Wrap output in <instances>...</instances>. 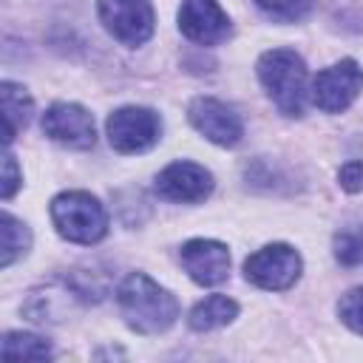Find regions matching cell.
I'll return each mask as SVG.
<instances>
[{
    "label": "cell",
    "mask_w": 363,
    "mask_h": 363,
    "mask_svg": "<svg viewBox=\"0 0 363 363\" xmlns=\"http://www.w3.org/2000/svg\"><path fill=\"white\" fill-rule=\"evenodd\" d=\"M258 79L284 116H301L306 108V65L292 48H272L258 57Z\"/></svg>",
    "instance_id": "obj_2"
},
{
    "label": "cell",
    "mask_w": 363,
    "mask_h": 363,
    "mask_svg": "<svg viewBox=\"0 0 363 363\" xmlns=\"http://www.w3.org/2000/svg\"><path fill=\"white\" fill-rule=\"evenodd\" d=\"M187 119L204 139H210L213 145H221V147H235L244 136L241 116L230 105H224L221 99H213V96H196L187 105Z\"/></svg>",
    "instance_id": "obj_8"
},
{
    "label": "cell",
    "mask_w": 363,
    "mask_h": 363,
    "mask_svg": "<svg viewBox=\"0 0 363 363\" xmlns=\"http://www.w3.org/2000/svg\"><path fill=\"white\" fill-rule=\"evenodd\" d=\"M99 20L105 31L122 45H142L153 37V6L150 0H99Z\"/></svg>",
    "instance_id": "obj_6"
},
{
    "label": "cell",
    "mask_w": 363,
    "mask_h": 363,
    "mask_svg": "<svg viewBox=\"0 0 363 363\" xmlns=\"http://www.w3.org/2000/svg\"><path fill=\"white\" fill-rule=\"evenodd\" d=\"M156 193L176 204H196L213 193V173L196 162H173L156 176Z\"/></svg>",
    "instance_id": "obj_10"
},
{
    "label": "cell",
    "mask_w": 363,
    "mask_h": 363,
    "mask_svg": "<svg viewBox=\"0 0 363 363\" xmlns=\"http://www.w3.org/2000/svg\"><path fill=\"white\" fill-rule=\"evenodd\" d=\"M363 91V68L354 60H340L323 68L312 82V102L326 113L346 111Z\"/></svg>",
    "instance_id": "obj_7"
},
{
    "label": "cell",
    "mask_w": 363,
    "mask_h": 363,
    "mask_svg": "<svg viewBox=\"0 0 363 363\" xmlns=\"http://www.w3.org/2000/svg\"><path fill=\"white\" fill-rule=\"evenodd\" d=\"M303 261L295 247L289 244H267L255 250L244 261V275L250 284L269 289V292H284L301 278Z\"/></svg>",
    "instance_id": "obj_5"
},
{
    "label": "cell",
    "mask_w": 363,
    "mask_h": 363,
    "mask_svg": "<svg viewBox=\"0 0 363 363\" xmlns=\"http://www.w3.org/2000/svg\"><path fill=\"white\" fill-rule=\"evenodd\" d=\"M275 23H298L312 11V0H252Z\"/></svg>",
    "instance_id": "obj_18"
},
{
    "label": "cell",
    "mask_w": 363,
    "mask_h": 363,
    "mask_svg": "<svg viewBox=\"0 0 363 363\" xmlns=\"http://www.w3.org/2000/svg\"><path fill=\"white\" fill-rule=\"evenodd\" d=\"M337 182L346 193H360L363 190V159H352L337 170Z\"/></svg>",
    "instance_id": "obj_20"
},
{
    "label": "cell",
    "mask_w": 363,
    "mask_h": 363,
    "mask_svg": "<svg viewBox=\"0 0 363 363\" xmlns=\"http://www.w3.org/2000/svg\"><path fill=\"white\" fill-rule=\"evenodd\" d=\"M20 187V173H17V162H14V156L6 150V156H3V184H0V196L9 201L11 196H14V190Z\"/></svg>",
    "instance_id": "obj_21"
},
{
    "label": "cell",
    "mask_w": 363,
    "mask_h": 363,
    "mask_svg": "<svg viewBox=\"0 0 363 363\" xmlns=\"http://www.w3.org/2000/svg\"><path fill=\"white\" fill-rule=\"evenodd\" d=\"M31 247V233L23 221H17L11 213L0 216V267H11L20 255H26Z\"/></svg>",
    "instance_id": "obj_15"
},
{
    "label": "cell",
    "mask_w": 363,
    "mask_h": 363,
    "mask_svg": "<svg viewBox=\"0 0 363 363\" xmlns=\"http://www.w3.org/2000/svg\"><path fill=\"white\" fill-rule=\"evenodd\" d=\"M3 357L6 360H45L51 357L48 340L31 332H6L3 337Z\"/></svg>",
    "instance_id": "obj_16"
},
{
    "label": "cell",
    "mask_w": 363,
    "mask_h": 363,
    "mask_svg": "<svg viewBox=\"0 0 363 363\" xmlns=\"http://www.w3.org/2000/svg\"><path fill=\"white\" fill-rule=\"evenodd\" d=\"M51 221L65 241L96 244L108 233V213L85 190H68L51 199Z\"/></svg>",
    "instance_id": "obj_3"
},
{
    "label": "cell",
    "mask_w": 363,
    "mask_h": 363,
    "mask_svg": "<svg viewBox=\"0 0 363 363\" xmlns=\"http://www.w3.org/2000/svg\"><path fill=\"white\" fill-rule=\"evenodd\" d=\"M0 105H3V125H6V145H11V139L31 122V113H34V102L28 96V91L11 79H3L0 82Z\"/></svg>",
    "instance_id": "obj_13"
},
{
    "label": "cell",
    "mask_w": 363,
    "mask_h": 363,
    "mask_svg": "<svg viewBox=\"0 0 363 363\" xmlns=\"http://www.w3.org/2000/svg\"><path fill=\"white\" fill-rule=\"evenodd\" d=\"M182 267L201 286H216L230 275V252L221 241L193 238L182 247Z\"/></svg>",
    "instance_id": "obj_12"
},
{
    "label": "cell",
    "mask_w": 363,
    "mask_h": 363,
    "mask_svg": "<svg viewBox=\"0 0 363 363\" xmlns=\"http://www.w3.org/2000/svg\"><path fill=\"white\" fill-rule=\"evenodd\" d=\"M337 318L357 335H363V286L349 289L340 301H337Z\"/></svg>",
    "instance_id": "obj_19"
},
{
    "label": "cell",
    "mask_w": 363,
    "mask_h": 363,
    "mask_svg": "<svg viewBox=\"0 0 363 363\" xmlns=\"http://www.w3.org/2000/svg\"><path fill=\"white\" fill-rule=\"evenodd\" d=\"M43 133L51 142L65 145L71 150H88L96 142L94 116L82 105H74V102H54L43 113Z\"/></svg>",
    "instance_id": "obj_9"
},
{
    "label": "cell",
    "mask_w": 363,
    "mask_h": 363,
    "mask_svg": "<svg viewBox=\"0 0 363 363\" xmlns=\"http://www.w3.org/2000/svg\"><path fill=\"white\" fill-rule=\"evenodd\" d=\"M105 130H108V142L116 153H145L159 142L162 119L150 108L125 105L108 116Z\"/></svg>",
    "instance_id": "obj_4"
},
{
    "label": "cell",
    "mask_w": 363,
    "mask_h": 363,
    "mask_svg": "<svg viewBox=\"0 0 363 363\" xmlns=\"http://www.w3.org/2000/svg\"><path fill=\"white\" fill-rule=\"evenodd\" d=\"M179 28L199 45H218L230 37V20L216 0H184L179 9Z\"/></svg>",
    "instance_id": "obj_11"
},
{
    "label": "cell",
    "mask_w": 363,
    "mask_h": 363,
    "mask_svg": "<svg viewBox=\"0 0 363 363\" xmlns=\"http://www.w3.org/2000/svg\"><path fill=\"white\" fill-rule=\"evenodd\" d=\"M125 323L139 335H159L179 318V301L145 272H130L116 292Z\"/></svg>",
    "instance_id": "obj_1"
},
{
    "label": "cell",
    "mask_w": 363,
    "mask_h": 363,
    "mask_svg": "<svg viewBox=\"0 0 363 363\" xmlns=\"http://www.w3.org/2000/svg\"><path fill=\"white\" fill-rule=\"evenodd\" d=\"M335 258L343 267H357L363 264V224H352L335 233Z\"/></svg>",
    "instance_id": "obj_17"
},
{
    "label": "cell",
    "mask_w": 363,
    "mask_h": 363,
    "mask_svg": "<svg viewBox=\"0 0 363 363\" xmlns=\"http://www.w3.org/2000/svg\"><path fill=\"white\" fill-rule=\"evenodd\" d=\"M235 315H238V303L233 298H227V295H207L204 301H199L190 309L187 323L196 332H210V329L227 326Z\"/></svg>",
    "instance_id": "obj_14"
}]
</instances>
